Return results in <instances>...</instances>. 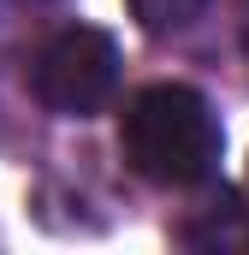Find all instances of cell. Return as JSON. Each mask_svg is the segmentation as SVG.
Returning <instances> with one entry per match:
<instances>
[{
	"instance_id": "obj_5",
	"label": "cell",
	"mask_w": 249,
	"mask_h": 255,
	"mask_svg": "<svg viewBox=\"0 0 249 255\" xmlns=\"http://www.w3.org/2000/svg\"><path fill=\"white\" fill-rule=\"evenodd\" d=\"M244 54H249V0H244Z\"/></svg>"
},
{
	"instance_id": "obj_2",
	"label": "cell",
	"mask_w": 249,
	"mask_h": 255,
	"mask_svg": "<svg viewBox=\"0 0 249 255\" xmlns=\"http://www.w3.org/2000/svg\"><path fill=\"white\" fill-rule=\"evenodd\" d=\"M30 89L48 113L60 119H89L113 101L119 89V42L95 24H65L42 42L30 65Z\"/></svg>"
},
{
	"instance_id": "obj_3",
	"label": "cell",
	"mask_w": 249,
	"mask_h": 255,
	"mask_svg": "<svg viewBox=\"0 0 249 255\" xmlns=\"http://www.w3.org/2000/svg\"><path fill=\"white\" fill-rule=\"evenodd\" d=\"M184 238L190 250H220V255H249V208L238 190H220L208 208H196L184 220Z\"/></svg>"
},
{
	"instance_id": "obj_4",
	"label": "cell",
	"mask_w": 249,
	"mask_h": 255,
	"mask_svg": "<svg viewBox=\"0 0 249 255\" xmlns=\"http://www.w3.org/2000/svg\"><path fill=\"white\" fill-rule=\"evenodd\" d=\"M208 12V0H130V18L148 30V36H178L196 18Z\"/></svg>"
},
{
	"instance_id": "obj_1",
	"label": "cell",
	"mask_w": 249,
	"mask_h": 255,
	"mask_svg": "<svg viewBox=\"0 0 249 255\" xmlns=\"http://www.w3.org/2000/svg\"><path fill=\"white\" fill-rule=\"evenodd\" d=\"M119 148L136 178H148L160 190H190V184H208L220 172L226 130H220V113L208 107L202 89L148 83L119 113Z\"/></svg>"
}]
</instances>
